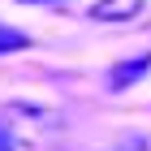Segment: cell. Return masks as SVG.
Masks as SVG:
<instances>
[{
    "label": "cell",
    "instance_id": "cell-3",
    "mask_svg": "<svg viewBox=\"0 0 151 151\" xmlns=\"http://www.w3.org/2000/svg\"><path fill=\"white\" fill-rule=\"evenodd\" d=\"M17 47H26V35H22V30L0 26V52H17Z\"/></svg>",
    "mask_w": 151,
    "mask_h": 151
},
{
    "label": "cell",
    "instance_id": "cell-2",
    "mask_svg": "<svg viewBox=\"0 0 151 151\" xmlns=\"http://www.w3.org/2000/svg\"><path fill=\"white\" fill-rule=\"evenodd\" d=\"M142 13V0H95L91 17L95 22H134Z\"/></svg>",
    "mask_w": 151,
    "mask_h": 151
},
{
    "label": "cell",
    "instance_id": "cell-1",
    "mask_svg": "<svg viewBox=\"0 0 151 151\" xmlns=\"http://www.w3.org/2000/svg\"><path fill=\"white\" fill-rule=\"evenodd\" d=\"M147 69H151V47L142 52L138 60H134V56H129V60H116L112 69H108V91H125V86H134Z\"/></svg>",
    "mask_w": 151,
    "mask_h": 151
},
{
    "label": "cell",
    "instance_id": "cell-4",
    "mask_svg": "<svg viewBox=\"0 0 151 151\" xmlns=\"http://www.w3.org/2000/svg\"><path fill=\"white\" fill-rule=\"evenodd\" d=\"M0 151H13V134H9V125L0 121Z\"/></svg>",
    "mask_w": 151,
    "mask_h": 151
}]
</instances>
